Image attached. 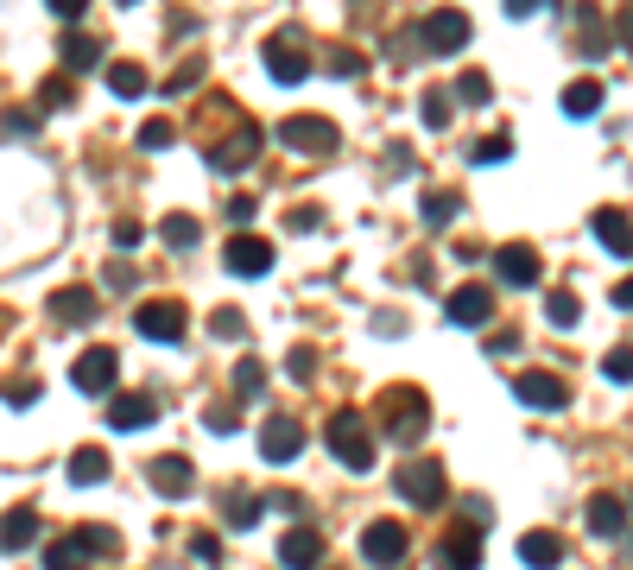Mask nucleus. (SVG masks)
Wrapping results in <instances>:
<instances>
[{
	"mask_svg": "<svg viewBox=\"0 0 633 570\" xmlns=\"http://www.w3.org/2000/svg\"><path fill=\"white\" fill-rule=\"evenodd\" d=\"M425 425H431V400H425L418 387H387V393H380V431H387L393 444H418Z\"/></svg>",
	"mask_w": 633,
	"mask_h": 570,
	"instance_id": "1",
	"label": "nucleus"
},
{
	"mask_svg": "<svg viewBox=\"0 0 633 570\" xmlns=\"http://www.w3.org/2000/svg\"><path fill=\"white\" fill-rule=\"evenodd\" d=\"M393 489H400V501H412V507H444L450 501V482H444V463H431V456H412V463H400V476H393Z\"/></svg>",
	"mask_w": 633,
	"mask_h": 570,
	"instance_id": "2",
	"label": "nucleus"
},
{
	"mask_svg": "<svg viewBox=\"0 0 633 570\" xmlns=\"http://www.w3.org/2000/svg\"><path fill=\"white\" fill-rule=\"evenodd\" d=\"M330 451L362 476L374 469V438H368V413H330Z\"/></svg>",
	"mask_w": 633,
	"mask_h": 570,
	"instance_id": "3",
	"label": "nucleus"
},
{
	"mask_svg": "<svg viewBox=\"0 0 633 570\" xmlns=\"http://www.w3.org/2000/svg\"><path fill=\"white\" fill-rule=\"evenodd\" d=\"M469 33H476V26H469V13H463V7H438V13L418 26V45H425L431 58H456V51L469 45Z\"/></svg>",
	"mask_w": 633,
	"mask_h": 570,
	"instance_id": "4",
	"label": "nucleus"
},
{
	"mask_svg": "<svg viewBox=\"0 0 633 570\" xmlns=\"http://www.w3.org/2000/svg\"><path fill=\"white\" fill-rule=\"evenodd\" d=\"M514 400L532 406V413H564L570 406V380L552 375V368H526V375H514Z\"/></svg>",
	"mask_w": 633,
	"mask_h": 570,
	"instance_id": "5",
	"label": "nucleus"
},
{
	"mask_svg": "<svg viewBox=\"0 0 633 570\" xmlns=\"http://www.w3.org/2000/svg\"><path fill=\"white\" fill-rule=\"evenodd\" d=\"M134 330H140L147 342H185L190 317H185V304L178 299H147L140 311H134Z\"/></svg>",
	"mask_w": 633,
	"mask_h": 570,
	"instance_id": "6",
	"label": "nucleus"
},
{
	"mask_svg": "<svg viewBox=\"0 0 633 570\" xmlns=\"http://www.w3.org/2000/svg\"><path fill=\"white\" fill-rule=\"evenodd\" d=\"M114 375H121V362H114V349H83L76 355V393H96V400H114Z\"/></svg>",
	"mask_w": 633,
	"mask_h": 570,
	"instance_id": "7",
	"label": "nucleus"
},
{
	"mask_svg": "<svg viewBox=\"0 0 633 570\" xmlns=\"http://www.w3.org/2000/svg\"><path fill=\"white\" fill-rule=\"evenodd\" d=\"M279 147L336 152V121H324V114H292V121H279Z\"/></svg>",
	"mask_w": 633,
	"mask_h": 570,
	"instance_id": "8",
	"label": "nucleus"
},
{
	"mask_svg": "<svg viewBox=\"0 0 633 570\" xmlns=\"http://www.w3.org/2000/svg\"><path fill=\"white\" fill-rule=\"evenodd\" d=\"M494 273H501V286H539V273H545V261H539V248H526V241H507L501 254H494Z\"/></svg>",
	"mask_w": 633,
	"mask_h": 570,
	"instance_id": "9",
	"label": "nucleus"
},
{
	"mask_svg": "<svg viewBox=\"0 0 633 570\" xmlns=\"http://www.w3.org/2000/svg\"><path fill=\"white\" fill-rule=\"evenodd\" d=\"M147 482L159 494H172V501H178V494L197 489V463H190V456H178V451H165V456H152V463H147Z\"/></svg>",
	"mask_w": 633,
	"mask_h": 570,
	"instance_id": "10",
	"label": "nucleus"
},
{
	"mask_svg": "<svg viewBox=\"0 0 633 570\" xmlns=\"http://www.w3.org/2000/svg\"><path fill=\"white\" fill-rule=\"evenodd\" d=\"M299 451H304V425L299 418H286V413H273L261 425V456L266 463H292Z\"/></svg>",
	"mask_w": 633,
	"mask_h": 570,
	"instance_id": "11",
	"label": "nucleus"
},
{
	"mask_svg": "<svg viewBox=\"0 0 633 570\" xmlns=\"http://www.w3.org/2000/svg\"><path fill=\"white\" fill-rule=\"evenodd\" d=\"M254 152H261V127H254V121H235V140L210 147V165H216V172H248Z\"/></svg>",
	"mask_w": 633,
	"mask_h": 570,
	"instance_id": "12",
	"label": "nucleus"
},
{
	"mask_svg": "<svg viewBox=\"0 0 633 570\" xmlns=\"http://www.w3.org/2000/svg\"><path fill=\"white\" fill-rule=\"evenodd\" d=\"M362 558H368V565H400V558H406V527H400V520L362 527Z\"/></svg>",
	"mask_w": 633,
	"mask_h": 570,
	"instance_id": "13",
	"label": "nucleus"
},
{
	"mask_svg": "<svg viewBox=\"0 0 633 570\" xmlns=\"http://www.w3.org/2000/svg\"><path fill=\"white\" fill-rule=\"evenodd\" d=\"M444 311H450L456 330H482L488 317H494V292H488V286H456Z\"/></svg>",
	"mask_w": 633,
	"mask_h": 570,
	"instance_id": "14",
	"label": "nucleus"
},
{
	"mask_svg": "<svg viewBox=\"0 0 633 570\" xmlns=\"http://www.w3.org/2000/svg\"><path fill=\"white\" fill-rule=\"evenodd\" d=\"M228 273H241V279H261L266 266H273V248H266L261 235H235L228 241V254H223Z\"/></svg>",
	"mask_w": 633,
	"mask_h": 570,
	"instance_id": "15",
	"label": "nucleus"
},
{
	"mask_svg": "<svg viewBox=\"0 0 633 570\" xmlns=\"http://www.w3.org/2000/svg\"><path fill=\"white\" fill-rule=\"evenodd\" d=\"M317 558H324V532L317 527H292L279 539V565L286 570H317Z\"/></svg>",
	"mask_w": 633,
	"mask_h": 570,
	"instance_id": "16",
	"label": "nucleus"
},
{
	"mask_svg": "<svg viewBox=\"0 0 633 570\" xmlns=\"http://www.w3.org/2000/svg\"><path fill=\"white\" fill-rule=\"evenodd\" d=\"M583 520H590L596 539H621V532H628V501H621V494H590Z\"/></svg>",
	"mask_w": 633,
	"mask_h": 570,
	"instance_id": "17",
	"label": "nucleus"
},
{
	"mask_svg": "<svg viewBox=\"0 0 633 570\" xmlns=\"http://www.w3.org/2000/svg\"><path fill=\"white\" fill-rule=\"evenodd\" d=\"M152 418H159V406L147 393H114L109 400V431H147Z\"/></svg>",
	"mask_w": 633,
	"mask_h": 570,
	"instance_id": "18",
	"label": "nucleus"
},
{
	"mask_svg": "<svg viewBox=\"0 0 633 570\" xmlns=\"http://www.w3.org/2000/svg\"><path fill=\"white\" fill-rule=\"evenodd\" d=\"M520 565L526 570H558L564 565V539L558 532H545V527H532L520 539Z\"/></svg>",
	"mask_w": 633,
	"mask_h": 570,
	"instance_id": "19",
	"label": "nucleus"
},
{
	"mask_svg": "<svg viewBox=\"0 0 633 570\" xmlns=\"http://www.w3.org/2000/svg\"><path fill=\"white\" fill-rule=\"evenodd\" d=\"M596 241L608 248V254L633 261V216L628 210H596Z\"/></svg>",
	"mask_w": 633,
	"mask_h": 570,
	"instance_id": "20",
	"label": "nucleus"
},
{
	"mask_svg": "<svg viewBox=\"0 0 633 570\" xmlns=\"http://www.w3.org/2000/svg\"><path fill=\"white\" fill-rule=\"evenodd\" d=\"M266 76L292 89V83H304V76H311V58H304L299 45H279V38H273V45H266Z\"/></svg>",
	"mask_w": 633,
	"mask_h": 570,
	"instance_id": "21",
	"label": "nucleus"
},
{
	"mask_svg": "<svg viewBox=\"0 0 633 570\" xmlns=\"http://www.w3.org/2000/svg\"><path fill=\"white\" fill-rule=\"evenodd\" d=\"M482 565V527H456L444 539V570H476Z\"/></svg>",
	"mask_w": 633,
	"mask_h": 570,
	"instance_id": "22",
	"label": "nucleus"
},
{
	"mask_svg": "<svg viewBox=\"0 0 633 570\" xmlns=\"http://www.w3.org/2000/svg\"><path fill=\"white\" fill-rule=\"evenodd\" d=\"M51 317H58V324H89V317H96V292H89V286L51 292Z\"/></svg>",
	"mask_w": 633,
	"mask_h": 570,
	"instance_id": "23",
	"label": "nucleus"
},
{
	"mask_svg": "<svg viewBox=\"0 0 633 570\" xmlns=\"http://www.w3.org/2000/svg\"><path fill=\"white\" fill-rule=\"evenodd\" d=\"M564 114H570V121H590V114H602V83H596V76H577V83L564 89Z\"/></svg>",
	"mask_w": 633,
	"mask_h": 570,
	"instance_id": "24",
	"label": "nucleus"
},
{
	"mask_svg": "<svg viewBox=\"0 0 633 570\" xmlns=\"http://www.w3.org/2000/svg\"><path fill=\"white\" fill-rule=\"evenodd\" d=\"M45 570H89V545H83V539H51V545H45Z\"/></svg>",
	"mask_w": 633,
	"mask_h": 570,
	"instance_id": "25",
	"label": "nucleus"
},
{
	"mask_svg": "<svg viewBox=\"0 0 633 570\" xmlns=\"http://www.w3.org/2000/svg\"><path fill=\"white\" fill-rule=\"evenodd\" d=\"M71 482H76V489H96V482H109V456L96 451V444H89V451H76V456H71Z\"/></svg>",
	"mask_w": 633,
	"mask_h": 570,
	"instance_id": "26",
	"label": "nucleus"
},
{
	"mask_svg": "<svg viewBox=\"0 0 633 570\" xmlns=\"http://www.w3.org/2000/svg\"><path fill=\"white\" fill-rule=\"evenodd\" d=\"M109 89L121 96V102H134V96H147L152 89V76L140 71V64H109Z\"/></svg>",
	"mask_w": 633,
	"mask_h": 570,
	"instance_id": "27",
	"label": "nucleus"
},
{
	"mask_svg": "<svg viewBox=\"0 0 633 570\" xmlns=\"http://www.w3.org/2000/svg\"><path fill=\"white\" fill-rule=\"evenodd\" d=\"M456 210H463V197H456V190H431L418 216H425V228H450V223H456Z\"/></svg>",
	"mask_w": 633,
	"mask_h": 570,
	"instance_id": "28",
	"label": "nucleus"
},
{
	"mask_svg": "<svg viewBox=\"0 0 633 570\" xmlns=\"http://www.w3.org/2000/svg\"><path fill=\"white\" fill-rule=\"evenodd\" d=\"M33 539H38V514H26V507H13V514H7V552L20 558V552H26Z\"/></svg>",
	"mask_w": 633,
	"mask_h": 570,
	"instance_id": "29",
	"label": "nucleus"
},
{
	"mask_svg": "<svg viewBox=\"0 0 633 570\" xmlns=\"http://www.w3.org/2000/svg\"><path fill=\"white\" fill-rule=\"evenodd\" d=\"M96 64H102V51H96V38H64V71L71 76H83V71H96Z\"/></svg>",
	"mask_w": 633,
	"mask_h": 570,
	"instance_id": "30",
	"label": "nucleus"
},
{
	"mask_svg": "<svg viewBox=\"0 0 633 570\" xmlns=\"http://www.w3.org/2000/svg\"><path fill=\"white\" fill-rule=\"evenodd\" d=\"M159 235H165V248H197V235H203V228H197V216L172 210V216L159 223Z\"/></svg>",
	"mask_w": 633,
	"mask_h": 570,
	"instance_id": "31",
	"label": "nucleus"
},
{
	"mask_svg": "<svg viewBox=\"0 0 633 570\" xmlns=\"http://www.w3.org/2000/svg\"><path fill=\"white\" fill-rule=\"evenodd\" d=\"M223 514H228V527H235V532H248V527H261L266 501H254V494H235V501H223Z\"/></svg>",
	"mask_w": 633,
	"mask_h": 570,
	"instance_id": "32",
	"label": "nucleus"
},
{
	"mask_svg": "<svg viewBox=\"0 0 633 570\" xmlns=\"http://www.w3.org/2000/svg\"><path fill=\"white\" fill-rule=\"evenodd\" d=\"M545 317H552V330H577V317H583L577 292H552V299H545Z\"/></svg>",
	"mask_w": 633,
	"mask_h": 570,
	"instance_id": "33",
	"label": "nucleus"
},
{
	"mask_svg": "<svg viewBox=\"0 0 633 570\" xmlns=\"http://www.w3.org/2000/svg\"><path fill=\"white\" fill-rule=\"evenodd\" d=\"M418 121H425L431 134H444V127H450V96H444V89H431V96H418Z\"/></svg>",
	"mask_w": 633,
	"mask_h": 570,
	"instance_id": "34",
	"label": "nucleus"
},
{
	"mask_svg": "<svg viewBox=\"0 0 633 570\" xmlns=\"http://www.w3.org/2000/svg\"><path fill=\"white\" fill-rule=\"evenodd\" d=\"M488 96H494V83H488L482 71H463V76H456V102H469V109H482Z\"/></svg>",
	"mask_w": 633,
	"mask_h": 570,
	"instance_id": "35",
	"label": "nucleus"
},
{
	"mask_svg": "<svg viewBox=\"0 0 633 570\" xmlns=\"http://www.w3.org/2000/svg\"><path fill=\"white\" fill-rule=\"evenodd\" d=\"M507 152H514V134H488V140H476V165H507Z\"/></svg>",
	"mask_w": 633,
	"mask_h": 570,
	"instance_id": "36",
	"label": "nucleus"
},
{
	"mask_svg": "<svg viewBox=\"0 0 633 570\" xmlns=\"http://www.w3.org/2000/svg\"><path fill=\"white\" fill-rule=\"evenodd\" d=\"M602 375L615 380V387H628V380H633V349H628V342H621V349H608V355H602Z\"/></svg>",
	"mask_w": 633,
	"mask_h": 570,
	"instance_id": "37",
	"label": "nucleus"
},
{
	"mask_svg": "<svg viewBox=\"0 0 633 570\" xmlns=\"http://www.w3.org/2000/svg\"><path fill=\"white\" fill-rule=\"evenodd\" d=\"M210 330H216L223 342H241V337H248V317H241V311H216V317H210Z\"/></svg>",
	"mask_w": 633,
	"mask_h": 570,
	"instance_id": "38",
	"label": "nucleus"
},
{
	"mask_svg": "<svg viewBox=\"0 0 633 570\" xmlns=\"http://www.w3.org/2000/svg\"><path fill=\"white\" fill-rule=\"evenodd\" d=\"M38 102H45V109H71V102H76L71 76H51V83H45V89H38Z\"/></svg>",
	"mask_w": 633,
	"mask_h": 570,
	"instance_id": "39",
	"label": "nucleus"
},
{
	"mask_svg": "<svg viewBox=\"0 0 633 570\" xmlns=\"http://www.w3.org/2000/svg\"><path fill=\"white\" fill-rule=\"evenodd\" d=\"M286 375H292V380H311V375H317V349H311V342H299V349L286 355Z\"/></svg>",
	"mask_w": 633,
	"mask_h": 570,
	"instance_id": "40",
	"label": "nucleus"
},
{
	"mask_svg": "<svg viewBox=\"0 0 633 570\" xmlns=\"http://www.w3.org/2000/svg\"><path fill=\"white\" fill-rule=\"evenodd\" d=\"M203 425H210L216 438H235V431H241V413H235V406H210V413H203Z\"/></svg>",
	"mask_w": 633,
	"mask_h": 570,
	"instance_id": "41",
	"label": "nucleus"
},
{
	"mask_svg": "<svg viewBox=\"0 0 633 570\" xmlns=\"http://www.w3.org/2000/svg\"><path fill=\"white\" fill-rule=\"evenodd\" d=\"M76 539H83L89 552H121V539H114V527H76Z\"/></svg>",
	"mask_w": 633,
	"mask_h": 570,
	"instance_id": "42",
	"label": "nucleus"
},
{
	"mask_svg": "<svg viewBox=\"0 0 633 570\" xmlns=\"http://www.w3.org/2000/svg\"><path fill=\"white\" fill-rule=\"evenodd\" d=\"M330 71H336V76H362V71H368V64H362V51H349V45H336V51H330Z\"/></svg>",
	"mask_w": 633,
	"mask_h": 570,
	"instance_id": "43",
	"label": "nucleus"
},
{
	"mask_svg": "<svg viewBox=\"0 0 633 570\" xmlns=\"http://www.w3.org/2000/svg\"><path fill=\"white\" fill-rule=\"evenodd\" d=\"M235 387H241V393L254 400V393L266 387V368H261V362H241V368H235Z\"/></svg>",
	"mask_w": 633,
	"mask_h": 570,
	"instance_id": "44",
	"label": "nucleus"
},
{
	"mask_svg": "<svg viewBox=\"0 0 633 570\" xmlns=\"http://www.w3.org/2000/svg\"><path fill=\"white\" fill-rule=\"evenodd\" d=\"M140 147H147V152L172 147V121H147V127H140Z\"/></svg>",
	"mask_w": 633,
	"mask_h": 570,
	"instance_id": "45",
	"label": "nucleus"
},
{
	"mask_svg": "<svg viewBox=\"0 0 633 570\" xmlns=\"http://www.w3.org/2000/svg\"><path fill=\"white\" fill-rule=\"evenodd\" d=\"M109 235H114V248H140V235H147V228L134 223V216H121V223H114Z\"/></svg>",
	"mask_w": 633,
	"mask_h": 570,
	"instance_id": "46",
	"label": "nucleus"
},
{
	"mask_svg": "<svg viewBox=\"0 0 633 570\" xmlns=\"http://www.w3.org/2000/svg\"><path fill=\"white\" fill-rule=\"evenodd\" d=\"M190 558H197V565H216V558H223V545H216L210 532H197V539H190Z\"/></svg>",
	"mask_w": 633,
	"mask_h": 570,
	"instance_id": "47",
	"label": "nucleus"
},
{
	"mask_svg": "<svg viewBox=\"0 0 633 570\" xmlns=\"http://www.w3.org/2000/svg\"><path fill=\"white\" fill-rule=\"evenodd\" d=\"M254 210H261L254 197H235V203H228V223H235V228H248V223H254Z\"/></svg>",
	"mask_w": 633,
	"mask_h": 570,
	"instance_id": "48",
	"label": "nucleus"
},
{
	"mask_svg": "<svg viewBox=\"0 0 633 570\" xmlns=\"http://www.w3.org/2000/svg\"><path fill=\"white\" fill-rule=\"evenodd\" d=\"M33 400H38L33 380H13V387H7V406H13V413H20V406H33Z\"/></svg>",
	"mask_w": 633,
	"mask_h": 570,
	"instance_id": "49",
	"label": "nucleus"
},
{
	"mask_svg": "<svg viewBox=\"0 0 633 570\" xmlns=\"http://www.w3.org/2000/svg\"><path fill=\"white\" fill-rule=\"evenodd\" d=\"M197 76H203V64H197V58H190L185 71L172 76V83H165V96H178V89H190V83H197Z\"/></svg>",
	"mask_w": 633,
	"mask_h": 570,
	"instance_id": "50",
	"label": "nucleus"
},
{
	"mask_svg": "<svg viewBox=\"0 0 633 570\" xmlns=\"http://www.w3.org/2000/svg\"><path fill=\"white\" fill-rule=\"evenodd\" d=\"M109 286H114V292H134V266L114 261V266H109Z\"/></svg>",
	"mask_w": 633,
	"mask_h": 570,
	"instance_id": "51",
	"label": "nucleus"
},
{
	"mask_svg": "<svg viewBox=\"0 0 633 570\" xmlns=\"http://www.w3.org/2000/svg\"><path fill=\"white\" fill-rule=\"evenodd\" d=\"M45 7H51L58 20H83V0H45Z\"/></svg>",
	"mask_w": 633,
	"mask_h": 570,
	"instance_id": "52",
	"label": "nucleus"
},
{
	"mask_svg": "<svg viewBox=\"0 0 633 570\" xmlns=\"http://www.w3.org/2000/svg\"><path fill=\"white\" fill-rule=\"evenodd\" d=\"M615 304H621V311H633V273L621 279V286H615Z\"/></svg>",
	"mask_w": 633,
	"mask_h": 570,
	"instance_id": "53",
	"label": "nucleus"
},
{
	"mask_svg": "<svg viewBox=\"0 0 633 570\" xmlns=\"http://www.w3.org/2000/svg\"><path fill=\"white\" fill-rule=\"evenodd\" d=\"M621 38H628V45H633V13H621Z\"/></svg>",
	"mask_w": 633,
	"mask_h": 570,
	"instance_id": "54",
	"label": "nucleus"
}]
</instances>
